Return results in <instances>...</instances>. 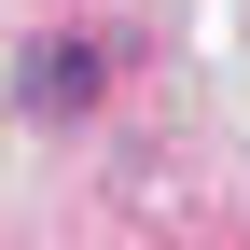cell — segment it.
Wrapping results in <instances>:
<instances>
[{
  "label": "cell",
  "instance_id": "cell-1",
  "mask_svg": "<svg viewBox=\"0 0 250 250\" xmlns=\"http://www.w3.org/2000/svg\"><path fill=\"white\" fill-rule=\"evenodd\" d=\"M83 98H98V56L83 42H42L28 56V111H83Z\"/></svg>",
  "mask_w": 250,
  "mask_h": 250
}]
</instances>
